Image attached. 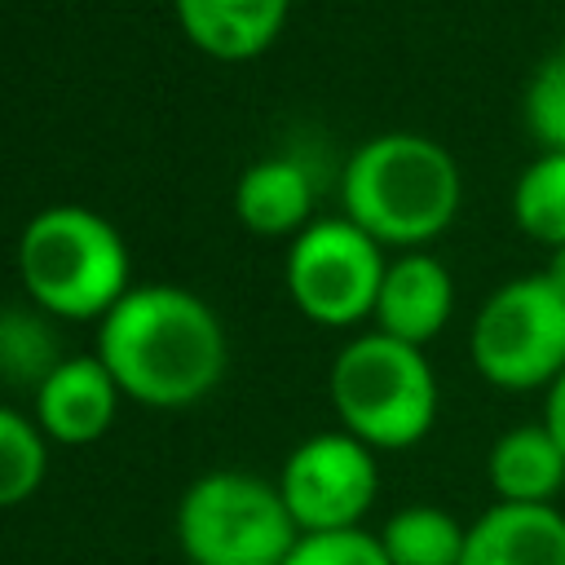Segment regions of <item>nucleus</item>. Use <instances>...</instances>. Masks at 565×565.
I'll use <instances>...</instances> for the list:
<instances>
[{"mask_svg":"<svg viewBox=\"0 0 565 565\" xmlns=\"http://www.w3.org/2000/svg\"><path fill=\"white\" fill-rule=\"evenodd\" d=\"M93 353L124 397L154 411L194 406L230 366V340L216 309L177 282L128 287V296L97 322Z\"/></svg>","mask_w":565,"mask_h":565,"instance_id":"f257e3e1","label":"nucleus"},{"mask_svg":"<svg viewBox=\"0 0 565 565\" xmlns=\"http://www.w3.org/2000/svg\"><path fill=\"white\" fill-rule=\"evenodd\" d=\"M344 216L380 247L424 252L437 243L463 203L455 154L424 132H380L362 141L340 172Z\"/></svg>","mask_w":565,"mask_h":565,"instance_id":"f03ea898","label":"nucleus"},{"mask_svg":"<svg viewBox=\"0 0 565 565\" xmlns=\"http://www.w3.org/2000/svg\"><path fill=\"white\" fill-rule=\"evenodd\" d=\"M18 278L35 309L62 322H102L132 287L128 243L93 207H40L18 234Z\"/></svg>","mask_w":565,"mask_h":565,"instance_id":"7ed1b4c3","label":"nucleus"},{"mask_svg":"<svg viewBox=\"0 0 565 565\" xmlns=\"http://www.w3.org/2000/svg\"><path fill=\"white\" fill-rule=\"evenodd\" d=\"M327 393L340 428L371 450L419 446L441 411V388L428 353L384 331H362L340 344Z\"/></svg>","mask_w":565,"mask_h":565,"instance_id":"20e7f679","label":"nucleus"},{"mask_svg":"<svg viewBox=\"0 0 565 565\" xmlns=\"http://www.w3.org/2000/svg\"><path fill=\"white\" fill-rule=\"evenodd\" d=\"M172 530L190 565H282L300 539L278 481L243 468L194 477L177 503Z\"/></svg>","mask_w":565,"mask_h":565,"instance_id":"39448f33","label":"nucleus"},{"mask_svg":"<svg viewBox=\"0 0 565 565\" xmlns=\"http://www.w3.org/2000/svg\"><path fill=\"white\" fill-rule=\"evenodd\" d=\"M468 358L503 393L547 388L565 371V291L543 269L499 282L472 318Z\"/></svg>","mask_w":565,"mask_h":565,"instance_id":"423d86ee","label":"nucleus"},{"mask_svg":"<svg viewBox=\"0 0 565 565\" xmlns=\"http://www.w3.org/2000/svg\"><path fill=\"white\" fill-rule=\"evenodd\" d=\"M384 269L388 256L366 230L349 216H313L287 243L282 282L309 322L344 331L375 313Z\"/></svg>","mask_w":565,"mask_h":565,"instance_id":"0eeeda50","label":"nucleus"},{"mask_svg":"<svg viewBox=\"0 0 565 565\" xmlns=\"http://www.w3.org/2000/svg\"><path fill=\"white\" fill-rule=\"evenodd\" d=\"M380 450L358 441L344 428L309 433L296 441L278 472V494L300 525V534L318 530H353L366 521L380 494Z\"/></svg>","mask_w":565,"mask_h":565,"instance_id":"6e6552de","label":"nucleus"},{"mask_svg":"<svg viewBox=\"0 0 565 565\" xmlns=\"http://www.w3.org/2000/svg\"><path fill=\"white\" fill-rule=\"evenodd\" d=\"M31 397H35L31 419L57 446H88V441L106 437V428L115 424L119 402H124L115 375L106 371V362L97 353L62 358L40 380V388Z\"/></svg>","mask_w":565,"mask_h":565,"instance_id":"1a4fd4ad","label":"nucleus"},{"mask_svg":"<svg viewBox=\"0 0 565 565\" xmlns=\"http://www.w3.org/2000/svg\"><path fill=\"white\" fill-rule=\"evenodd\" d=\"M455 313V278L450 269L424 252H397L384 269L380 300H375V331L406 340L415 349L433 344Z\"/></svg>","mask_w":565,"mask_h":565,"instance_id":"9d476101","label":"nucleus"},{"mask_svg":"<svg viewBox=\"0 0 565 565\" xmlns=\"http://www.w3.org/2000/svg\"><path fill=\"white\" fill-rule=\"evenodd\" d=\"M459 565H565V512L494 499L468 525Z\"/></svg>","mask_w":565,"mask_h":565,"instance_id":"9b49d317","label":"nucleus"},{"mask_svg":"<svg viewBox=\"0 0 565 565\" xmlns=\"http://www.w3.org/2000/svg\"><path fill=\"white\" fill-rule=\"evenodd\" d=\"M172 13L212 62H252L282 35L291 0H172Z\"/></svg>","mask_w":565,"mask_h":565,"instance_id":"f8f14e48","label":"nucleus"},{"mask_svg":"<svg viewBox=\"0 0 565 565\" xmlns=\"http://www.w3.org/2000/svg\"><path fill=\"white\" fill-rule=\"evenodd\" d=\"M234 216L256 238H296L313 221V172L291 154H265L234 181Z\"/></svg>","mask_w":565,"mask_h":565,"instance_id":"ddd939ff","label":"nucleus"},{"mask_svg":"<svg viewBox=\"0 0 565 565\" xmlns=\"http://www.w3.org/2000/svg\"><path fill=\"white\" fill-rule=\"evenodd\" d=\"M486 477L499 503H556L565 490V450L539 424H516L494 437L486 455Z\"/></svg>","mask_w":565,"mask_h":565,"instance_id":"4468645a","label":"nucleus"},{"mask_svg":"<svg viewBox=\"0 0 565 565\" xmlns=\"http://www.w3.org/2000/svg\"><path fill=\"white\" fill-rule=\"evenodd\" d=\"M468 525L437 503H406L380 525L388 565H459Z\"/></svg>","mask_w":565,"mask_h":565,"instance_id":"2eb2a0df","label":"nucleus"},{"mask_svg":"<svg viewBox=\"0 0 565 565\" xmlns=\"http://www.w3.org/2000/svg\"><path fill=\"white\" fill-rule=\"evenodd\" d=\"M512 221L539 247L565 243V150H539L512 181Z\"/></svg>","mask_w":565,"mask_h":565,"instance_id":"dca6fc26","label":"nucleus"},{"mask_svg":"<svg viewBox=\"0 0 565 565\" xmlns=\"http://www.w3.org/2000/svg\"><path fill=\"white\" fill-rule=\"evenodd\" d=\"M0 349H4V380L22 388H40V380L62 362L53 318L44 309H0Z\"/></svg>","mask_w":565,"mask_h":565,"instance_id":"f3484780","label":"nucleus"},{"mask_svg":"<svg viewBox=\"0 0 565 565\" xmlns=\"http://www.w3.org/2000/svg\"><path fill=\"white\" fill-rule=\"evenodd\" d=\"M49 472V437L13 406H0V508L26 503Z\"/></svg>","mask_w":565,"mask_h":565,"instance_id":"a211bd4d","label":"nucleus"},{"mask_svg":"<svg viewBox=\"0 0 565 565\" xmlns=\"http://www.w3.org/2000/svg\"><path fill=\"white\" fill-rule=\"evenodd\" d=\"M521 115L539 150H565V49L547 53L530 71L521 93Z\"/></svg>","mask_w":565,"mask_h":565,"instance_id":"6ab92c4d","label":"nucleus"},{"mask_svg":"<svg viewBox=\"0 0 565 565\" xmlns=\"http://www.w3.org/2000/svg\"><path fill=\"white\" fill-rule=\"evenodd\" d=\"M282 565H388L380 534L353 525V530H318L300 534Z\"/></svg>","mask_w":565,"mask_h":565,"instance_id":"aec40b11","label":"nucleus"},{"mask_svg":"<svg viewBox=\"0 0 565 565\" xmlns=\"http://www.w3.org/2000/svg\"><path fill=\"white\" fill-rule=\"evenodd\" d=\"M543 428L556 437V446L565 450V371L543 388Z\"/></svg>","mask_w":565,"mask_h":565,"instance_id":"412c9836","label":"nucleus"},{"mask_svg":"<svg viewBox=\"0 0 565 565\" xmlns=\"http://www.w3.org/2000/svg\"><path fill=\"white\" fill-rule=\"evenodd\" d=\"M543 274H547V278H552L561 291H565V243L547 252V265H543Z\"/></svg>","mask_w":565,"mask_h":565,"instance_id":"4be33fe9","label":"nucleus"},{"mask_svg":"<svg viewBox=\"0 0 565 565\" xmlns=\"http://www.w3.org/2000/svg\"><path fill=\"white\" fill-rule=\"evenodd\" d=\"M0 380H4V349H0Z\"/></svg>","mask_w":565,"mask_h":565,"instance_id":"5701e85b","label":"nucleus"}]
</instances>
